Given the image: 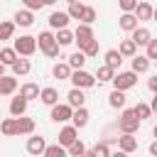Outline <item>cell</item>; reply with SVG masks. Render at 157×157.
<instances>
[{"mask_svg": "<svg viewBox=\"0 0 157 157\" xmlns=\"http://www.w3.org/2000/svg\"><path fill=\"white\" fill-rule=\"evenodd\" d=\"M0 76H5V64H0Z\"/></svg>", "mask_w": 157, "mask_h": 157, "instance_id": "681fc988", "label": "cell"}, {"mask_svg": "<svg viewBox=\"0 0 157 157\" xmlns=\"http://www.w3.org/2000/svg\"><path fill=\"white\" fill-rule=\"evenodd\" d=\"M130 39L135 42V47H145V44L152 39V32H150L147 27H135V29L130 32Z\"/></svg>", "mask_w": 157, "mask_h": 157, "instance_id": "7c38bea8", "label": "cell"}, {"mask_svg": "<svg viewBox=\"0 0 157 157\" xmlns=\"http://www.w3.org/2000/svg\"><path fill=\"white\" fill-rule=\"evenodd\" d=\"M113 74H115V71H113L110 66H105V64H103V66H98V71H96L93 76H96V81H98V83H108V81L113 78Z\"/></svg>", "mask_w": 157, "mask_h": 157, "instance_id": "d6a6232c", "label": "cell"}, {"mask_svg": "<svg viewBox=\"0 0 157 157\" xmlns=\"http://www.w3.org/2000/svg\"><path fill=\"white\" fill-rule=\"evenodd\" d=\"M96 17H98V12H96V7H91V5H83V12H81V25H93L96 22Z\"/></svg>", "mask_w": 157, "mask_h": 157, "instance_id": "4dcf8cb0", "label": "cell"}, {"mask_svg": "<svg viewBox=\"0 0 157 157\" xmlns=\"http://www.w3.org/2000/svg\"><path fill=\"white\" fill-rule=\"evenodd\" d=\"M71 110H74V108H71L69 103H54L49 118H52L54 123H69V120H71Z\"/></svg>", "mask_w": 157, "mask_h": 157, "instance_id": "8992f818", "label": "cell"}, {"mask_svg": "<svg viewBox=\"0 0 157 157\" xmlns=\"http://www.w3.org/2000/svg\"><path fill=\"white\" fill-rule=\"evenodd\" d=\"M42 157H66V147H61L59 142L56 145H47L44 152H42Z\"/></svg>", "mask_w": 157, "mask_h": 157, "instance_id": "836d02e7", "label": "cell"}, {"mask_svg": "<svg viewBox=\"0 0 157 157\" xmlns=\"http://www.w3.org/2000/svg\"><path fill=\"white\" fill-rule=\"evenodd\" d=\"M118 27H120L123 32H132V29L137 27V17H135L132 12H123L120 20H118Z\"/></svg>", "mask_w": 157, "mask_h": 157, "instance_id": "484cf974", "label": "cell"}, {"mask_svg": "<svg viewBox=\"0 0 157 157\" xmlns=\"http://www.w3.org/2000/svg\"><path fill=\"white\" fill-rule=\"evenodd\" d=\"M66 103H69L71 108L86 105V93H83V88H71V91L66 93Z\"/></svg>", "mask_w": 157, "mask_h": 157, "instance_id": "9a60e30c", "label": "cell"}, {"mask_svg": "<svg viewBox=\"0 0 157 157\" xmlns=\"http://www.w3.org/2000/svg\"><path fill=\"white\" fill-rule=\"evenodd\" d=\"M64 2H74V0H64Z\"/></svg>", "mask_w": 157, "mask_h": 157, "instance_id": "f907efd6", "label": "cell"}, {"mask_svg": "<svg viewBox=\"0 0 157 157\" xmlns=\"http://www.w3.org/2000/svg\"><path fill=\"white\" fill-rule=\"evenodd\" d=\"M17 91V78L15 76H0V96H12Z\"/></svg>", "mask_w": 157, "mask_h": 157, "instance_id": "d6986e66", "label": "cell"}, {"mask_svg": "<svg viewBox=\"0 0 157 157\" xmlns=\"http://www.w3.org/2000/svg\"><path fill=\"white\" fill-rule=\"evenodd\" d=\"M118 150L132 155V152L137 150V137H135L132 132H120V137H118Z\"/></svg>", "mask_w": 157, "mask_h": 157, "instance_id": "9c48e42d", "label": "cell"}, {"mask_svg": "<svg viewBox=\"0 0 157 157\" xmlns=\"http://www.w3.org/2000/svg\"><path fill=\"white\" fill-rule=\"evenodd\" d=\"M69 20H71V17H69L66 12H61V10H59V12H52L47 22H49V27H52V29H64V27L69 25Z\"/></svg>", "mask_w": 157, "mask_h": 157, "instance_id": "e0dca14e", "label": "cell"}, {"mask_svg": "<svg viewBox=\"0 0 157 157\" xmlns=\"http://www.w3.org/2000/svg\"><path fill=\"white\" fill-rule=\"evenodd\" d=\"M12 49L17 52V56H32V54L37 52V39H34L32 34H22V37L15 39Z\"/></svg>", "mask_w": 157, "mask_h": 157, "instance_id": "277c9868", "label": "cell"}, {"mask_svg": "<svg viewBox=\"0 0 157 157\" xmlns=\"http://www.w3.org/2000/svg\"><path fill=\"white\" fill-rule=\"evenodd\" d=\"M20 96L29 103V101L39 98V86H37V83H32V81H27V83H22V86H20Z\"/></svg>", "mask_w": 157, "mask_h": 157, "instance_id": "603a6c76", "label": "cell"}, {"mask_svg": "<svg viewBox=\"0 0 157 157\" xmlns=\"http://www.w3.org/2000/svg\"><path fill=\"white\" fill-rule=\"evenodd\" d=\"M93 155H96V157H110V147H108V142H98V145L93 147Z\"/></svg>", "mask_w": 157, "mask_h": 157, "instance_id": "b9f144b4", "label": "cell"}, {"mask_svg": "<svg viewBox=\"0 0 157 157\" xmlns=\"http://www.w3.org/2000/svg\"><path fill=\"white\" fill-rule=\"evenodd\" d=\"M81 12H83V2H78V0L69 2V10H66V15H69L71 20H78V17H81Z\"/></svg>", "mask_w": 157, "mask_h": 157, "instance_id": "ab89813d", "label": "cell"}, {"mask_svg": "<svg viewBox=\"0 0 157 157\" xmlns=\"http://www.w3.org/2000/svg\"><path fill=\"white\" fill-rule=\"evenodd\" d=\"M88 110H86V105H81V108H74L71 110V125L76 128V130H81V128H86L88 125Z\"/></svg>", "mask_w": 157, "mask_h": 157, "instance_id": "8fae6325", "label": "cell"}, {"mask_svg": "<svg viewBox=\"0 0 157 157\" xmlns=\"http://www.w3.org/2000/svg\"><path fill=\"white\" fill-rule=\"evenodd\" d=\"M81 157H96V155H93V150H83V155H81Z\"/></svg>", "mask_w": 157, "mask_h": 157, "instance_id": "7dc6e473", "label": "cell"}, {"mask_svg": "<svg viewBox=\"0 0 157 157\" xmlns=\"http://www.w3.org/2000/svg\"><path fill=\"white\" fill-rule=\"evenodd\" d=\"M118 52H120V56H123V59H125V56L130 59V56H135V54H137V47H135V42L128 37V39H123V42H120Z\"/></svg>", "mask_w": 157, "mask_h": 157, "instance_id": "83f0119b", "label": "cell"}, {"mask_svg": "<svg viewBox=\"0 0 157 157\" xmlns=\"http://www.w3.org/2000/svg\"><path fill=\"white\" fill-rule=\"evenodd\" d=\"M27 113V101L22 98V96H15L12 101H10V115L12 118H20V115H25Z\"/></svg>", "mask_w": 157, "mask_h": 157, "instance_id": "cb8c5ba5", "label": "cell"}, {"mask_svg": "<svg viewBox=\"0 0 157 157\" xmlns=\"http://www.w3.org/2000/svg\"><path fill=\"white\" fill-rule=\"evenodd\" d=\"M78 52H83V56H86V59L96 56V54H98V39H96V37H93V39H88V42H86Z\"/></svg>", "mask_w": 157, "mask_h": 157, "instance_id": "e575fe53", "label": "cell"}, {"mask_svg": "<svg viewBox=\"0 0 157 157\" xmlns=\"http://www.w3.org/2000/svg\"><path fill=\"white\" fill-rule=\"evenodd\" d=\"M140 120H137V115H135V110L132 108H123V113H120V118H118V130L120 132H137L140 130Z\"/></svg>", "mask_w": 157, "mask_h": 157, "instance_id": "7a4b0ae2", "label": "cell"}, {"mask_svg": "<svg viewBox=\"0 0 157 157\" xmlns=\"http://www.w3.org/2000/svg\"><path fill=\"white\" fill-rule=\"evenodd\" d=\"M15 59H17V52H15L12 47H2V49H0V64L10 66V64H12Z\"/></svg>", "mask_w": 157, "mask_h": 157, "instance_id": "74e56055", "label": "cell"}, {"mask_svg": "<svg viewBox=\"0 0 157 157\" xmlns=\"http://www.w3.org/2000/svg\"><path fill=\"white\" fill-rule=\"evenodd\" d=\"M132 59V69L130 71H135V74H145V71H150V59L145 56V54H135V56H130Z\"/></svg>", "mask_w": 157, "mask_h": 157, "instance_id": "44dd1931", "label": "cell"}, {"mask_svg": "<svg viewBox=\"0 0 157 157\" xmlns=\"http://www.w3.org/2000/svg\"><path fill=\"white\" fill-rule=\"evenodd\" d=\"M22 5H25V10H29V12L42 10V7H44V5H42V0H22Z\"/></svg>", "mask_w": 157, "mask_h": 157, "instance_id": "7bdbcfd3", "label": "cell"}, {"mask_svg": "<svg viewBox=\"0 0 157 157\" xmlns=\"http://www.w3.org/2000/svg\"><path fill=\"white\" fill-rule=\"evenodd\" d=\"M118 5H120V10H123V12H132V10H135V5H137V0H118Z\"/></svg>", "mask_w": 157, "mask_h": 157, "instance_id": "ee69618b", "label": "cell"}, {"mask_svg": "<svg viewBox=\"0 0 157 157\" xmlns=\"http://www.w3.org/2000/svg\"><path fill=\"white\" fill-rule=\"evenodd\" d=\"M54 42L59 44V47H69V44H74V32L71 29H56V34H54Z\"/></svg>", "mask_w": 157, "mask_h": 157, "instance_id": "4316f807", "label": "cell"}, {"mask_svg": "<svg viewBox=\"0 0 157 157\" xmlns=\"http://www.w3.org/2000/svg\"><path fill=\"white\" fill-rule=\"evenodd\" d=\"M93 37H96V34H93V27H91V25H81V22H78V27L74 29V42L78 44V49H81L88 39H93Z\"/></svg>", "mask_w": 157, "mask_h": 157, "instance_id": "52a82bcc", "label": "cell"}, {"mask_svg": "<svg viewBox=\"0 0 157 157\" xmlns=\"http://www.w3.org/2000/svg\"><path fill=\"white\" fill-rule=\"evenodd\" d=\"M110 157H130V155L123 152V150H118V152H110Z\"/></svg>", "mask_w": 157, "mask_h": 157, "instance_id": "bcb514c9", "label": "cell"}, {"mask_svg": "<svg viewBox=\"0 0 157 157\" xmlns=\"http://www.w3.org/2000/svg\"><path fill=\"white\" fill-rule=\"evenodd\" d=\"M103 59H105V66H110L113 71H120L123 56H120V52H118V49H108V52L103 54Z\"/></svg>", "mask_w": 157, "mask_h": 157, "instance_id": "ffe728a7", "label": "cell"}, {"mask_svg": "<svg viewBox=\"0 0 157 157\" xmlns=\"http://www.w3.org/2000/svg\"><path fill=\"white\" fill-rule=\"evenodd\" d=\"M34 39H37V47H39V52L44 56H49V59H56L59 56L61 47L54 42V34L52 32H39V37H34Z\"/></svg>", "mask_w": 157, "mask_h": 157, "instance_id": "6da1fadb", "label": "cell"}, {"mask_svg": "<svg viewBox=\"0 0 157 157\" xmlns=\"http://www.w3.org/2000/svg\"><path fill=\"white\" fill-rule=\"evenodd\" d=\"M0 132H2L5 137H15V135H17V130H15V118H5V120L0 123Z\"/></svg>", "mask_w": 157, "mask_h": 157, "instance_id": "d590c367", "label": "cell"}, {"mask_svg": "<svg viewBox=\"0 0 157 157\" xmlns=\"http://www.w3.org/2000/svg\"><path fill=\"white\" fill-rule=\"evenodd\" d=\"M39 101L44 103V105H54V103H59V91L54 88V86H47V88H39Z\"/></svg>", "mask_w": 157, "mask_h": 157, "instance_id": "5bb4252c", "label": "cell"}, {"mask_svg": "<svg viewBox=\"0 0 157 157\" xmlns=\"http://www.w3.org/2000/svg\"><path fill=\"white\" fill-rule=\"evenodd\" d=\"M12 22L20 25V27H32V25H34V12H29V10H17Z\"/></svg>", "mask_w": 157, "mask_h": 157, "instance_id": "d4e9b609", "label": "cell"}, {"mask_svg": "<svg viewBox=\"0 0 157 157\" xmlns=\"http://www.w3.org/2000/svg\"><path fill=\"white\" fill-rule=\"evenodd\" d=\"M52 76L59 78V81H69V76H71V66H69L66 61H56V64L52 66Z\"/></svg>", "mask_w": 157, "mask_h": 157, "instance_id": "7402d4cb", "label": "cell"}, {"mask_svg": "<svg viewBox=\"0 0 157 157\" xmlns=\"http://www.w3.org/2000/svg\"><path fill=\"white\" fill-rule=\"evenodd\" d=\"M145 56H147L150 61H155V59H157V39H155V37L145 44Z\"/></svg>", "mask_w": 157, "mask_h": 157, "instance_id": "60d3db41", "label": "cell"}, {"mask_svg": "<svg viewBox=\"0 0 157 157\" xmlns=\"http://www.w3.org/2000/svg\"><path fill=\"white\" fill-rule=\"evenodd\" d=\"M132 110H135V115H137V120H140V123H142V120H147V118H152V108H150V103L137 101V105H135Z\"/></svg>", "mask_w": 157, "mask_h": 157, "instance_id": "f546056e", "label": "cell"}, {"mask_svg": "<svg viewBox=\"0 0 157 157\" xmlns=\"http://www.w3.org/2000/svg\"><path fill=\"white\" fill-rule=\"evenodd\" d=\"M76 137H78V130H76L74 125H64V128L59 130V145H61V147H69Z\"/></svg>", "mask_w": 157, "mask_h": 157, "instance_id": "4fadbf2b", "label": "cell"}, {"mask_svg": "<svg viewBox=\"0 0 157 157\" xmlns=\"http://www.w3.org/2000/svg\"><path fill=\"white\" fill-rule=\"evenodd\" d=\"M66 64L71 66V71H74V69H83V64H86V56H83V52H74V54H69Z\"/></svg>", "mask_w": 157, "mask_h": 157, "instance_id": "1f68e13d", "label": "cell"}, {"mask_svg": "<svg viewBox=\"0 0 157 157\" xmlns=\"http://www.w3.org/2000/svg\"><path fill=\"white\" fill-rule=\"evenodd\" d=\"M15 130H17V135H32L34 132V120L20 115V118H15Z\"/></svg>", "mask_w": 157, "mask_h": 157, "instance_id": "2e32d148", "label": "cell"}, {"mask_svg": "<svg viewBox=\"0 0 157 157\" xmlns=\"http://www.w3.org/2000/svg\"><path fill=\"white\" fill-rule=\"evenodd\" d=\"M44 147H47V140H44L42 135H34V132H32V135L27 137V152H29V155L39 157V155L44 152Z\"/></svg>", "mask_w": 157, "mask_h": 157, "instance_id": "30bf717a", "label": "cell"}, {"mask_svg": "<svg viewBox=\"0 0 157 157\" xmlns=\"http://www.w3.org/2000/svg\"><path fill=\"white\" fill-rule=\"evenodd\" d=\"M110 83H113L115 91H128V88H132L137 83V74L135 71H115Z\"/></svg>", "mask_w": 157, "mask_h": 157, "instance_id": "3957f363", "label": "cell"}, {"mask_svg": "<svg viewBox=\"0 0 157 157\" xmlns=\"http://www.w3.org/2000/svg\"><path fill=\"white\" fill-rule=\"evenodd\" d=\"M83 150H86V145H83V142L76 137V140H74V142L66 147V157H81V155H83Z\"/></svg>", "mask_w": 157, "mask_h": 157, "instance_id": "8d00e7d4", "label": "cell"}, {"mask_svg": "<svg viewBox=\"0 0 157 157\" xmlns=\"http://www.w3.org/2000/svg\"><path fill=\"white\" fill-rule=\"evenodd\" d=\"M69 81H71L74 88H91V86H96V76L88 74L86 69H74L71 76H69Z\"/></svg>", "mask_w": 157, "mask_h": 157, "instance_id": "5b68a950", "label": "cell"}, {"mask_svg": "<svg viewBox=\"0 0 157 157\" xmlns=\"http://www.w3.org/2000/svg\"><path fill=\"white\" fill-rule=\"evenodd\" d=\"M147 88L150 91H157V76H150L147 78Z\"/></svg>", "mask_w": 157, "mask_h": 157, "instance_id": "f6af8a7d", "label": "cell"}, {"mask_svg": "<svg viewBox=\"0 0 157 157\" xmlns=\"http://www.w3.org/2000/svg\"><path fill=\"white\" fill-rule=\"evenodd\" d=\"M132 15L137 17V22H150V20H155V7L150 2H137Z\"/></svg>", "mask_w": 157, "mask_h": 157, "instance_id": "ba28073f", "label": "cell"}, {"mask_svg": "<svg viewBox=\"0 0 157 157\" xmlns=\"http://www.w3.org/2000/svg\"><path fill=\"white\" fill-rule=\"evenodd\" d=\"M15 22H0V42H5V39H12V34H15Z\"/></svg>", "mask_w": 157, "mask_h": 157, "instance_id": "f35d334b", "label": "cell"}, {"mask_svg": "<svg viewBox=\"0 0 157 157\" xmlns=\"http://www.w3.org/2000/svg\"><path fill=\"white\" fill-rule=\"evenodd\" d=\"M108 105L110 108H125V91H110V96H108Z\"/></svg>", "mask_w": 157, "mask_h": 157, "instance_id": "f1b7e54d", "label": "cell"}, {"mask_svg": "<svg viewBox=\"0 0 157 157\" xmlns=\"http://www.w3.org/2000/svg\"><path fill=\"white\" fill-rule=\"evenodd\" d=\"M12 76H27L29 71H32V64H29V59H22V56H17L12 64Z\"/></svg>", "mask_w": 157, "mask_h": 157, "instance_id": "ac0fdd59", "label": "cell"}, {"mask_svg": "<svg viewBox=\"0 0 157 157\" xmlns=\"http://www.w3.org/2000/svg\"><path fill=\"white\" fill-rule=\"evenodd\" d=\"M56 0H42V5H54Z\"/></svg>", "mask_w": 157, "mask_h": 157, "instance_id": "c3c4849f", "label": "cell"}]
</instances>
